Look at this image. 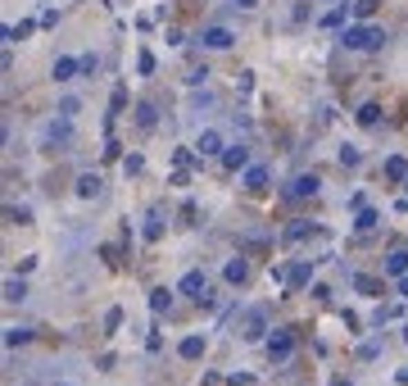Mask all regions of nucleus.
<instances>
[{"instance_id":"1","label":"nucleus","mask_w":408,"mask_h":386,"mask_svg":"<svg viewBox=\"0 0 408 386\" xmlns=\"http://www.w3.org/2000/svg\"><path fill=\"white\" fill-rule=\"evenodd\" d=\"M340 45L345 50H381L386 45V28H372V23H354L340 32Z\"/></svg>"},{"instance_id":"2","label":"nucleus","mask_w":408,"mask_h":386,"mask_svg":"<svg viewBox=\"0 0 408 386\" xmlns=\"http://www.w3.org/2000/svg\"><path fill=\"white\" fill-rule=\"evenodd\" d=\"M295 345H300L295 327H272V336L263 341V350H268V364H286L290 354H295Z\"/></svg>"},{"instance_id":"3","label":"nucleus","mask_w":408,"mask_h":386,"mask_svg":"<svg viewBox=\"0 0 408 386\" xmlns=\"http://www.w3.org/2000/svg\"><path fill=\"white\" fill-rule=\"evenodd\" d=\"M318 191H323V177H318V173H295V177L286 182V187H281V200L300 205V200H313Z\"/></svg>"},{"instance_id":"4","label":"nucleus","mask_w":408,"mask_h":386,"mask_svg":"<svg viewBox=\"0 0 408 386\" xmlns=\"http://www.w3.org/2000/svg\"><path fill=\"white\" fill-rule=\"evenodd\" d=\"M241 341L245 345L268 341V309H245V318H241Z\"/></svg>"},{"instance_id":"5","label":"nucleus","mask_w":408,"mask_h":386,"mask_svg":"<svg viewBox=\"0 0 408 386\" xmlns=\"http://www.w3.org/2000/svg\"><path fill=\"white\" fill-rule=\"evenodd\" d=\"M195 41L204 45V50H232L236 45V32L232 28H223V23H209V28H200V37Z\"/></svg>"},{"instance_id":"6","label":"nucleus","mask_w":408,"mask_h":386,"mask_svg":"<svg viewBox=\"0 0 408 386\" xmlns=\"http://www.w3.org/2000/svg\"><path fill=\"white\" fill-rule=\"evenodd\" d=\"M204 291H209V273H204V268H191V273H182V282H177V296L200 300Z\"/></svg>"},{"instance_id":"7","label":"nucleus","mask_w":408,"mask_h":386,"mask_svg":"<svg viewBox=\"0 0 408 386\" xmlns=\"http://www.w3.org/2000/svg\"><path fill=\"white\" fill-rule=\"evenodd\" d=\"M223 282H227V287H245V282H249V259H245V254H232V259L223 264Z\"/></svg>"},{"instance_id":"8","label":"nucleus","mask_w":408,"mask_h":386,"mask_svg":"<svg viewBox=\"0 0 408 386\" xmlns=\"http://www.w3.org/2000/svg\"><path fill=\"white\" fill-rule=\"evenodd\" d=\"M68 123L73 119H54L50 128H45V145H50V150H68V145H73V128H68Z\"/></svg>"},{"instance_id":"9","label":"nucleus","mask_w":408,"mask_h":386,"mask_svg":"<svg viewBox=\"0 0 408 386\" xmlns=\"http://www.w3.org/2000/svg\"><path fill=\"white\" fill-rule=\"evenodd\" d=\"M73 191H77V200H100V196H105V177H100V173H77Z\"/></svg>"},{"instance_id":"10","label":"nucleus","mask_w":408,"mask_h":386,"mask_svg":"<svg viewBox=\"0 0 408 386\" xmlns=\"http://www.w3.org/2000/svg\"><path fill=\"white\" fill-rule=\"evenodd\" d=\"M318 232V223H309V219H290L286 227H281V245H300L304 236H313Z\"/></svg>"},{"instance_id":"11","label":"nucleus","mask_w":408,"mask_h":386,"mask_svg":"<svg viewBox=\"0 0 408 386\" xmlns=\"http://www.w3.org/2000/svg\"><path fill=\"white\" fill-rule=\"evenodd\" d=\"M77 73H82V55H59V59L50 64V77H54V82H73Z\"/></svg>"},{"instance_id":"12","label":"nucleus","mask_w":408,"mask_h":386,"mask_svg":"<svg viewBox=\"0 0 408 386\" xmlns=\"http://www.w3.org/2000/svg\"><path fill=\"white\" fill-rule=\"evenodd\" d=\"M268 177H272V173H268V164H249L245 173H241V187L258 196V191H268Z\"/></svg>"},{"instance_id":"13","label":"nucleus","mask_w":408,"mask_h":386,"mask_svg":"<svg viewBox=\"0 0 408 386\" xmlns=\"http://www.w3.org/2000/svg\"><path fill=\"white\" fill-rule=\"evenodd\" d=\"M195 150H200V154H218V159H223L227 141H223V132H218V128H204V132L195 136Z\"/></svg>"},{"instance_id":"14","label":"nucleus","mask_w":408,"mask_h":386,"mask_svg":"<svg viewBox=\"0 0 408 386\" xmlns=\"http://www.w3.org/2000/svg\"><path fill=\"white\" fill-rule=\"evenodd\" d=\"M381 268H386V277H404L408 273V245H390Z\"/></svg>"},{"instance_id":"15","label":"nucleus","mask_w":408,"mask_h":386,"mask_svg":"<svg viewBox=\"0 0 408 386\" xmlns=\"http://www.w3.org/2000/svg\"><path fill=\"white\" fill-rule=\"evenodd\" d=\"M249 164H254V159H249V145H227L223 150V168H232V173H245Z\"/></svg>"},{"instance_id":"16","label":"nucleus","mask_w":408,"mask_h":386,"mask_svg":"<svg viewBox=\"0 0 408 386\" xmlns=\"http://www.w3.org/2000/svg\"><path fill=\"white\" fill-rule=\"evenodd\" d=\"M313 282V259H295L290 264V282H286V291H304Z\"/></svg>"},{"instance_id":"17","label":"nucleus","mask_w":408,"mask_h":386,"mask_svg":"<svg viewBox=\"0 0 408 386\" xmlns=\"http://www.w3.org/2000/svg\"><path fill=\"white\" fill-rule=\"evenodd\" d=\"M163 223H168V214L159 210V205H154L150 214H145V227H141V236H145V245H154L163 236Z\"/></svg>"},{"instance_id":"18","label":"nucleus","mask_w":408,"mask_h":386,"mask_svg":"<svg viewBox=\"0 0 408 386\" xmlns=\"http://www.w3.org/2000/svg\"><path fill=\"white\" fill-rule=\"evenodd\" d=\"M204 350H209V341H204L200 332H191V336H182V345H177V354H182L186 364H195V359H204Z\"/></svg>"},{"instance_id":"19","label":"nucleus","mask_w":408,"mask_h":386,"mask_svg":"<svg viewBox=\"0 0 408 386\" xmlns=\"http://www.w3.org/2000/svg\"><path fill=\"white\" fill-rule=\"evenodd\" d=\"M381 173H386V182H408V159L404 154H390Z\"/></svg>"},{"instance_id":"20","label":"nucleus","mask_w":408,"mask_h":386,"mask_svg":"<svg viewBox=\"0 0 408 386\" xmlns=\"http://www.w3.org/2000/svg\"><path fill=\"white\" fill-rule=\"evenodd\" d=\"M154 123H159V114H154V100H141V105H136V128H141V132H150Z\"/></svg>"},{"instance_id":"21","label":"nucleus","mask_w":408,"mask_h":386,"mask_svg":"<svg viewBox=\"0 0 408 386\" xmlns=\"http://www.w3.org/2000/svg\"><path fill=\"white\" fill-rule=\"evenodd\" d=\"M172 296H177V291L154 287V291H150V314H168V309H172Z\"/></svg>"},{"instance_id":"22","label":"nucleus","mask_w":408,"mask_h":386,"mask_svg":"<svg viewBox=\"0 0 408 386\" xmlns=\"http://www.w3.org/2000/svg\"><path fill=\"white\" fill-rule=\"evenodd\" d=\"M336 159H340V168H358V164H363V150H358L354 141H345L340 150H336Z\"/></svg>"},{"instance_id":"23","label":"nucleus","mask_w":408,"mask_h":386,"mask_svg":"<svg viewBox=\"0 0 408 386\" xmlns=\"http://www.w3.org/2000/svg\"><path fill=\"white\" fill-rule=\"evenodd\" d=\"M354 119L363 123V128H376V123H381V105H376V100H367V105H358Z\"/></svg>"},{"instance_id":"24","label":"nucleus","mask_w":408,"mask_h":386,"mask_svg":"<svg viewBox=\"0 0 408 386\" xmlns=\"http://www.w3.org/2000/svg\"><path fill=\"white\" fill-rule=\"evenodd\" d=\"M32 32H37V23L23 19V23H14V28H5V41H28Z\"/></svg>"},{"instance_id":"25","label":"nucleus","mask_w":408,"mask_h":386,"mask_svg":"<svg viewBox=\"0 0 408 386\" xmlns=\"http://www.w3.org/2000/svg\"><path fill=\"white\" fill-rule=\"evenodd\" d=\"M354 291H358V296H381V277L358 273V277H354Z\"/></svg>"},{"instance_id":"26","label":"nucleus","mask_w":408,"mask_h":386,"mask_svg":"<svg viewBox=\"0 0 408 386\" xmlns=\"http://www.w3.org/2000/svg\"><path fill=\"white\" fill-rule=\"evenodd\" d=\"M376 10H381V0H354V5H349V14H354L358 23H367Z\"/></svg>"},{"instance_id":"27","label":"nucleus","mask_w":408,"mask_h":386,"mask_svg":"<svg viewBox=\"0 0 408 386\" xmlns=\"http://www.w3.org/2000/svg\"><path fill=\"white\" fill-rule=\"evenodd\" d=\"M5 300H10V305L28 300V282H23V277H10V282H5Z\"/></svg>"},{"instance_id":"28","label":"nucleus","mask_w":408,"mask_h":386,"mask_svg":"<svg viewBox=\"0 0 408 386\" xmlns=\"http://www.w3.org/2000/svg\"><path fill=\"white\" fill-rule=\"evenodd\" d=\"M28 341H32V327H5V345L10 350L14 345H28Z\"/></svg>"},{"instance_id":"29","label":"nucleus","mask_w":408,"mask_h":386,"mask_svg":"<svg viewBox=\"0 0 408 386\" xmlns=\"http://www.w3.org/2000/svg\"><path fill=\"white\" fill-rule=\"evenodd\" d=\"M123 105H127V91H123V87H114V96H109V128H114V119L123 114Z\"/></svg>"},{"instance_id":"30","label":"nucleus","mask_w":408,"mask_h":386,"mask_svg":"<svg viewBox=\"0 0 408 386\" xmlns=\"http://www.w3.org/2000/svg\"><path fill=\"white\" fill-rule=\"evenodd\" d=\"M376 223H381V214H376V210H358V219H354V232H372Z\"/></svg>"},{"instance_id":"31","label":"nucleus","mask_w":408,"mask_h":386,"mask_svg":"<svg viewBox=\"0 0 408 386\" xmlns=\"http://www.w3.org/2000/svg\"><path fill=\"white\" fill-rule=\"evenodd\" d=\"M54 114H59V119H77V114H82V100H77V96H64Z\"/></svg>"},{"instance_id":"32","label":"nucleus","mask_w":408,"mask_h":386,"mask_svg":"<svg viewBox=\"0 0 408 386\" xmlns=\"http://www.w3.org/2000/svg\"><path fill=\"white\" fill-rule=\"evenodd\" d=\"M340 23H345V5H336V10H327L318 19V28H340Z\"/></svg>"},{"instance_id":"33","label":"nucleus","mask_w":408,"mask_h":386,"mask_svg":"<svg viewBox=\"0 0 408 386\" xmlns=\"http://www.w3.org/2000/svg\"><path fill=\"white\" fill-rule=\"evenodd\" d=\"M381 354V336H367L363 345H358V359H376Z\"/></svg>"},{"instance_id":"34","label":"nucleus","mask_w":408,"mask_h":386,"mask_svg":"<svg viewBox=\"0 0 408 386\" xmlns=\"http://www.w3.org/2000/svg\"><path fill=\"white\" fill-rule=\"evenodd\" d=\"M119 327H123V309L114 305V309H109V314H105V332H109V336H114V332H119Z\"/></svg>"},{"instance_id":"35","label":"nucleus","mask_w":408,"mask_h":386,"mask_svg":"<svg viewBox=\"0 0 408 386\" xmlns=\"http://www.w3.org/2000/svg\"><path fill=\"white\" fill-rule=\"evenodd\" d=\"M5 219H10V223H19V227H23V223H32V214L23 210V205H10V210H5Z\"/></svg>"},{"instance_id":"36","label":"nucleus","mask_w":408,"mask_h":386,"mask_svg":"<svg viewBox=\"0 0 408 386\" xmlns=\"http://www.w3.org/2000/svg\"><path fill=\"white\" fill-rule=\"evenodd\" d=\"M141 168H145V159H141V154H127V159H123V173H127V177H136Z\"/></svg>"},{"instance_id":"37","label":"nucleus","mask_w":408,"mask_h":386,"mask_svg":"<svg viewBox=\"0 0 408 386\" xmlns=\"http://www.w3.org/2000/svg\"><path fill=\"white\" fill-rule=\"evenodd\" d=\"M100 73V55H82V77H96Z\"/></svg>"},{"instance_id":"38","label":"nucleus","mask_w":408,"mask_h":386,"mask_svg":"<svg viewBox=\"0 0 408 386\" xmlns=\"http://www.w3.org/2000/svg\"><path fill=\"white\" fill-rule=\"evenodd\" d=\"M186 82H191V87H204V82H209V68H191V73H186Z\"/></svg>"},{"instance_id":"39","label":"nucleus","mask_w":408,"mask_h":386,"mask_svg":"<svg viewBox=\"0 0 408 386\" xmlns=\"http://www.w3.org/2000/svg\"><path fill=\"white\" fill-rule=\"evenodd\" d=\"M136 68H141V73H154V55H150V50H141V55H136Z\"/></svg>"},{"instance_id":"40","label":"nucleus","mask_w":408,"mask_h":386,"mask_svg":"<svg viewBox=\"0 0 408 386\" xmlns=\"http://www.w3.org/2000/svg\"><path fill=\"white\" fill-rule=\"evenodd\" d=\"M236 87H241V91L254 87V73H249V68H241V73H236Z\"/></svg>"},{"instance_id":"41","label":"nucleus","mask_w":408,"mask_h":386,"mask_svg":"<svg viewBox=\"0 0 408 386\" xmlns=\"http://www.w3.org/2000/svg\"><path fill=\"white\" fill-rule=\"evenodd\" d=\"M37 23H41V28H54V23H59V10H41V19H37Z\"/></svg>"},{"instance_id":"42","label":"nucleus","mask_w":408,"mask_h":386,"mask_svg":"<svg viewBox=\"0 0 408 386\" xmlns=\"http://www.w3.org/2000/svg\"><path fill=\"white\" fill-rule=\"evenodd\" d=\"M249 382H254L249 373H232V377H227V386H249Z\"/></svg>"},{"instance_id":"43","label":"nucleus","mask_w":408,"mask_h":386,"mask_svg":"<svg viewBox=\"0 0 408 386\" xmlns=\"http://www.w3.org/2000/svg\"><path fill=\"white\" fill-rule=\"evenodd\" d=\"M232 5H236V10H254L258 0H232Z\"/></svg>"},{"instance_id":"44","label":"nucleus","mask_w":408,"mask_h":386,"mask_svg":"<svg viewBox=\"0 0 408 386\" xmlns=\"http://www.w3.org/2000/svg\"><path fill=\"white\" fill-rule=\"evenodd\" d=\"M399 296H404V300H408V273H404V277H399Z\"/></svg>"},{"instance_id":"45","label":"nucleus","mask_w":408,"mask_h":386,"mask_svg":"<svg viewBox=\"0 0 408 386\" xmlns=\"http://www.w3.org/2000/svg\"><path fill=\"white\" fill-rule=\"evenodd\" d=\"M395 382H399V386H408V368H399V373H395Z\"/></svg>"},{"instance_id":"46","label":"nucleus","mask_w":408,"mask_h":386,"mask_svg":"<svg viewBox=\"0 0 408 386\" xmlns=\"http://www.w3.org/2000/svg\"><path fill=\"white\" fill-rule=\"evenodd\" d=\"M399 336H404V345H408V323H404V332H399Z\"/></svg>"},{"instance_id":"47","label":"nucleus","mask_w":408,"mask_h":386,"mask_svg":"<svg viewBox=\"0 0 408 386\" xmlns=\"http://www.w3.org/2000/svg\"><path fill=\"white\" fill-rule=\"evenodd\" d=\"M332 386H349V382H345V377H336V382H332Z\"/></svg>"},{"instance_id":"48","label":"nucleus","mask_w":408,"mask_h":386,"mask_svg":"<svg viewBox=\"0 0 408 386\" xmlns=\"http://www.w3.org/2000/svg\"><path fill=\"white\" fill-rule=\"evenodd\" d=\"M54 386H68V382H54Z\"/></svg>"},{"instance_id":"49","label":"nucleus","mask_w":408,"mask_h":386,"mask_svg":"<svg viewBox=\"0 0 408 386\" xmlns=\"http://www.w3.org/2000/svg\"><path fill=\"white\" fill-rule=\"evenodd\" d=\"M404 191H408V182H404Z\"/></svg>"}]
</instances>
